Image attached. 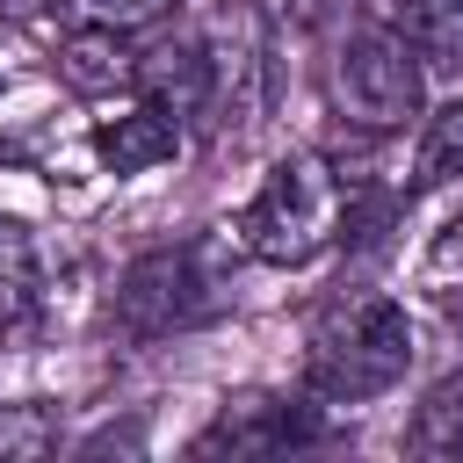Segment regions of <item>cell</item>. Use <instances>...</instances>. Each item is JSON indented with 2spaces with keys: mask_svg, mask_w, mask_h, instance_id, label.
<instances>
[{
  "mask_svg": "<svg viewBox=\"0 0 463 463\" xmlns=\"http://www.w3.org/2000/svg\"><path fill=\"white\" fill-rule=\"evenodd\" d=\"M217 304H224V282L210 268V246L203 239H181V246H152V253H137L123 268L116 304H109V326L123 340H166V333L203 326Z\"/></svg>",
  "mask_w": 463,
  "mask_h": 463,
  "instance_id": "obj_4",
  "label": "cell"
},
{
  "mask_svg": "<svg viewBox=\"0 0 463 463\" xmlns=\"http://www.w3.org/2000/svg\"><path fill=\"white\" fill-rule=\"evenodd\" d=\"M347 224V181L333 174V159L318 152H289L268 166V181L253 188V203L239 210V246L268 268H304L318 260Z\"/></svg>",
  "mask_w": 463,
  "mask_h": 463,
  "instance_id": "obj_1",
  "label": "cell"
},
{
  "mask_svg": "<svg viewBox=\"0 0 463 463\" xmlns=\"http://www.w3.org/2000/svg\"><path fill=\"white\" fill-rule=\"evenodd\" d=\"M137 72V51H130V29H109V22H72L58 36V80L72 94H116L130 87Z\"/></svg>",
  "mask_w": 463,
  "mask_h": 463,
  "instance_id": "obj_7",
  "label": "cell"
},
{
  "mask_svg": "<svg viewBox=\"0 0 463 463\" xmlns=\"http://www.w3.org/2000/svg\"><path fill=\"white\" fill-rule=\"evenodd\" d=\"M405 449H412V456H463V369H449V376L420 398V412H412V427H405Z\"/></svg>",
  "mask_w": 463,
  "mask_h": 463,
  "instance_id": "obj_11",
  "label": "cell"
},
{
  "mask_svg": "<svg viewBox=\"0 0 463 463\" xmlns=\"http://www.w3.org/2000/svg\"><path fill=\"white\" fill-rule=\"evenodd\" d=\"M58 441H65V420H58L51 398H14V405H0V463H36V456H51Z\"/></svg>",
  "mask_w": 463,
  "mask_h": 463,
  "instance_id": "obj_13",
  "label": "cell"
},
{
  "mask_svg": "<svg viewBox=\"0 0 463 463\" xmlns=\"http://www.w3.org/2000/svg\"><path fill=\"white\" fill-rule=\"evenodd\" d=\"M405 362H412V326L391 297L333 304L311 340V362H304V398L311 405H369L405 376Z\"/></svg>",
  "mask_w": 463,
  "mask_h": 463,
  "instance_id": "obj_2",
  "label": "cell"
},
{
  "mask_svg": "<svg viewBox=\"0 0 463 463\" xmlns=\"http://www.w3.org/2000/svg\"><path fill=\"white\" fill-rule=\"evenodd\" d=\"M130 87H137L145 101H159L166 116L203 123V116L217 109V58H210L195 36H181V43L145 51V58H137V72H130Z\"/></svg>",
  "mask_w": 463,
  "mask_h": 463,
  "instance_id": "obj_6",
  "label": "cell"
},
{
  "mask_svg": "<svg viewBox=\"0 0 463 463\" xmlns=\"http://www.w3.org/2000/svg\"><path fill=\"white\" fill-rule=\"evenodd\" d=\"M449 181H463V94H456L449 109H434V116H427L420 152H412V195L449 188Z\"/></svg>",
  "mask_w": 463,
  "mask_h": 463,
  "instance_id": "obj_12",
  "label": "cell"
},
{
  "mask_svg": "<svg viewBox=\"0 0 463 463\" xmlns=\"http://www.w3.org/2000/svg\"><path fill=\"white\" fill-rule=\"evenodd\" d=\"M80 7V22H109V29H145V22H159L174 0H72Z\"/></svg>",
  "mask_w": 463,
  "mask_h": 463,
  "instance_id": "obj_14",
  "label": "cell"
},
{
  "mask_svg": "<svg viewBox=\"0 0 463 463\" xmlns=\"http://www.w3.org/2000/svg\"><path fill=\"white\" fill-rule=\"evenodd\" d=\"M94 152H101L109 174H152V166H166L181 152V116H166L159 101H137L130 116L94 130Z\"/></svg>",
  "mask_w": 463,
  "mask_h": 463,
  "instance_id": "obj_8",
  "label": "cell"
},
{
  "mask_svg": "<svg viewBox=\"0 0 463 463\" xmlns=\"http://www.w3.org/2000/svg\"><path fill=\"white\" fill-rule=\"evenodd\" d=\"M398 22L412 36L420 65H434V72L463 65V0H398Z\"/></svg>",
  "mask_w": 463,
  "mask_h": 463,
  "instance_id": "obj_10",
  "label": "cell"
},
{
  "mask_svg": "<svg viewBox=\"0 0 463 463\" xmlns=\"http://www.w3.org/2000/svg\"><path fill=\"white\" fill-rule=\"evenodd\" d=\"M0 87H7V72H0Z\"/></svg>",
  "mask_w": 463,
  "mask_h": 463,
  "instance_id": "obj_16",
  "label": "cell"
},
{
  "mask_svg": "<svg viewBox=\"0 0 463 463\" xmlns=\"http://www.w3.org/2000/svg\"><path fill=\"white\" fill-rule=\"evenodd\" d=\"M43 318V260H36V239L29 224L0 217V340L29 333Z\"/></svg>",
  "mask_w": 463,
  "mask_h": 463,
  "instance_id": "obj_9",
  "label": "cell"
},
{
  "mask_svg": "<svg viewBox=\"0 0 463 463\" xmlns=\"http://www.w3.org/2000/svg\"><path fill=\"white\" fill-rule=\"evenodd\" d=\"M420 87H427V65H420L398 7H369L340 36V58H333L340 116L362 123V130H398L405 116H420Z\"/></svg>",
  "mask_w": 463,
  "mask_h": 463,
  "instance_id": "obj_3",
  "label": "cell"
},
{
  "mask_svg": "<svg viewBox=\"0 0 463 463\" xmlns=\"http://www.w3.org/2000/svg\"><path fill=\"white\" fill-rule=\"evenodd\" d=\"M318 441V405H289V398H224L217 420L195 434V456H275Z\"/></svg>",
  "mask_w": 463,
  "mask_h": 463,
  "instance_id": "obj_5",
  "label": "cell"
},
{
  "mask_svg": "<svg viewBox=\"0 0 463 463\" xmlns=\"http://www.w3.org/2000/svg\"><path fill=\"white\" fill-rule=\"evenodd\" d=\"M434 260H441V268H463V217H456V224L441 232V246H434Z\"/></svg>",
  "mask_w": 463,
  "mask_h": 463,
  "instance_id": "obj_15",
  "label": "cell"
}]
</instances>
